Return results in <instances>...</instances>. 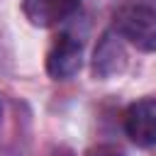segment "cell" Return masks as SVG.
Here are the masks:
<instances>
[{"instance_id": "3", "label": "cell", "mask_w": 156, "mask_h": 156, "mask_svg": "<svg viewBox=\"0 0 156 156\" xmlns=\"http://www.w3.org/2000/svg\"><path fill=\"white\" fill-rule=\"evenodd\" d=\"M124 134L141 149L156 146V98H141L127 107Z\"/></svg>"}, {"instance_id": "4", "label": "cell", "mask_w": 156, "mask_h": 156, "mask_svg": "<svg viewBox=\"0 0 156 156\" xmlns=\"http://www.w3.org/2000/svg\"><path fill=\"white\" fill-rule=\"evenodd\" d=\"M80 10V0H22V15L32 27L51 29L71 20Z\"/></svg>"}, {"instance_id": "7", "label": "cell", "mask_w": 156, "mask_h": 156, "mask_svg": "<svg viewBox=\"0 0 156 156\" xmlns=\"http://www.w3.org/2000/svg\"><path fill=\"white\" fill-rule=\"evenodd\" d=\"M100 156H117V154H100Z\"/></svg>"}, {"instance_id": "2", "label": "cell", "mask_w": 156, "mask_h": 156, "mask_svg": "<svg viewBox=\"0 0 156 156\" xmlns=\"http://www.w3.org/2000/svg\"><path fill=\"white\" fill-rule=\"evenodd\" d=\"M83 63V44L73 34L63 32L54 39L46 51V73L54 80H68L80 71Z\"/></svg>"}, {"instance_id": "1", "label": "cell", "mask_w": 156, "mask_h": 156, "mask_svg": "<svg viewBox=\"0 0 156 156\" xmlns=\"http://www.w3.org/2000/svg\"><path fill=\"white\" fill-rule=\"evenodd\" d=\"M112 29L139 51H156V7L141 2L122 5L112 15Z\"/></svg>"}, {"instance_id": "8", "label": "cell", "mask_w": 156, "mask_h": 156, "mask_svg": "<svg viewBox=\"0 0 156 156\" xmlns=\"http://www.w3.org/2000/svg\"><path fill=\"white\" fill-rule=\"evenodd\" d=\"M0 117H2V105H0Z\"/></svg>"}, {"instance_id": "6", "label": "cell", "mask_w": 156, "mask_h": 156, "mask_svg": "<svg viewBox=\"0 0 156 156\" xmlns=\"http://www.w3.org/2000/svg\"><path fill=\"white\" fill-rule=\"evenodd\" d=\"M46 156H73V154H71L68 149H63V146H56V149H51Z\"/></svg>"}, {"instance_id": "5", "label": "cell", "mask_w": 156, "mask_h": 156, "mask_svg": "<svg viewBox=\"0 0 156 156\" xmlns=\"http://www.w3.org/2000/svg\"><path fill=\"white\" fill-rule=\"evenodd\" d=\"M124 66H127V54L122 46V37L115 29H107L100 37L98 49L93 54V73L98 78H112L119 76Z\"/></svg>"}]
</instances>
